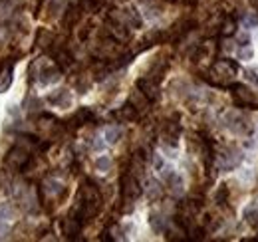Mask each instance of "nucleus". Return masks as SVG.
<instances>
[{
	"mask_svg": "<svg viewBox=\"0 0 258 242\" xmlns=\"http://www.w3.org/2000/svg\"><path fill=\"white\" fill-rule=\"evenodd\" d=\"M12 215H14V211H12V207H10L8 203L0 205V221H8Z\"/></svg>",
	"mask_w": 258,
	"mask_h": 242,
	"instance_id": "obj_13",
	"label": "nucleus"
},
{
	"mask_svg": "<svg viewBox=\"0 0 258 242\" xmlns=\"http://www.w3.org/2000/svg\"><path fill=\"white\" fill-rule=\"evenodd\" d=\"M237 56H239V60H243V62H249V60H253V58H255V50H253V46H249V44H243V46L239 48Z\"/></svg>",
	"mask_w": 258,
	"mask_h": 242,
	"instance_id": "obj_9",
	"label": "nucleus"
},
{
	"mask_svg": "<svg viewBox=\"0 0 258 242\" xmlns=\"http://www.w3.org/2000/svg\"><path fill=\"white\" fill-rule=\"evenodd\" d=\"M245 80H247L249 83H253L255 87H258V70H255V68H253V70H251V68L245 70Z\"/></svg>",
	"mask_w": 258,
	"mask_h": 242,
	"instance_id": "obj_12",
	"label": "nucleus"
},
{
	"mask_svg": "<svg viewBox=\"0 0 258 242\" xmlns=\"http://www.w3.org/2000/svg\"><path fill=\"white\" fill-rule=\"evenodd\" d=\"M36 80H38L40 83H54V81L60 80V72H58L56 66H52V64H42V66H40V74L36 76Z\"/></svg>",
	"mask_w": 258,
	"mask_h": 242,
	"instance_id": "obj_2",
	"label": "nucleus"
},
{
	"mask_svg": "<svg viewBox=\"0 0 258 242\" xmlns=\"http://www.w3.org/2000/svg\"><path fill=\"white\" fill-rule=\"evenodd\" d=\"M243 26L247 30H253V28H258V12H251L243 18Z\"/></svg>",
	"mask_w": 258,
	"mask_h": 242,
	"instance_id": "obj_11",
	"label": "nucleus"
},
{
	"mask_svg": "<svg viewBox=\"0 0 258 242\" xmlns=\"http://www.w3.org/2000/svg\"><path fill=\"white\" fill-rule=\"evenodd\" d=\"M243 217H245V221H247L249 227L258 229V205H249L245 209V215Z\"/></svg>",
	"mask_w": 258,
	"mask_h": 242,
	"instance_id": "obj_6",
	"label": "nucleus"
},
{
	"mask_svg": "<svg viewBox=\"0 0 258 242\" xmlns=\"http://www.w3.org/2000/svg\"><path fill=\"white\" fill-rule=\"evenodd\" d=\"M46 187H48L46 191H48V193H52V195L62 191V183H60V181H54V179H52V181H48V183H46Z\"/></svg>",
	"mask_w": 258,
	"mask_h": 242,
	"instance_id": "obj_14",
	"label": "nucleus"
},
{
	"mask_svg": "<svg viewBox=\"0 0 258 242\" xmlns=\"http://www.w3.org/2000/svg\"><path fill=\"white\" fill-rule=\"evenodd\" d=\"M24 161H26V151L20 149V147H14V149L8 153V157H6V163H8L10 167H18V169L24 167Z\"/></svg>",
	"mask_w": 258,
	"mask_h": 242,
	"instance_id": "obj_3",
	"label": "nucleus"
},
{
	"mask_svg": "<svg viewBox=\"0 0 258 242\" xmlns=\"http://www.w3.org/2000/svg\"><path fill=\"white\" fill-rule=\"evenodd\" d=\"M12 81H14V68L12 66H6L4 72L0 74V93L8 91L10 85H12Z\"/></svg>",
	"mask_w": 258,
	"mask_h": 242,
	"instance_id": "obj_4",
	"label": "nucleus"
},
{
	"mask_svg": "<svg viewBox=\"0 0 258 242\" xmlns=\"http://www.w3.org/2000/svg\"><path fill=\"white\" fill-rule=\"evenodd\" d=\"M94 167L98 173H108L112 169V157L110 155H100L96 161H94Z\"/></svg>",
	"mask_w": 258,
	"mask_h": 242,
	"instance_id": "obj_7",
	"label": "nucleus"
},
{
	"mask_svg": "<svg viewBox=\"0 0 258 242\" xmlns=\"http://www.w3.org/2000/svg\"><path fill=\"white\" fill-rule=\"evenodd\" d=\"M147 195H149L151 201H157V199L161 197V187H159L157 181H149V183H147Z\"/></svg>",
	"mask_w": 258,
	"mask_h": 242,
	"instance_id": "obj_10",
	"label": "nucleus"
},
{
	"mask_svg": "<svg viewBox=\"0 0 258 242\" xmlns=\"http://www.w3.org/2000/svg\"><path fill=\"white\" fill-rule=\"evenodd\" d=\"M46 101H48L50 105H54V107L68 109V107L72 105V93H70V89H66V87H62V89H54V91H50V93H48Z\"/></svg>",
	"mask_w": 258,
	"mask_h": 242,
	"instance_id": "obj_1",
	"label": "nucleus"
},
{
	"mask_svg": "<svg viewBox=\"0 0 258 242\" xmlns=\"http://www.w3.org/2000/svg\"><path fill=\"white\" fill-rule=\"evenodd\" d=\"M122 137H124V131H122V127H118V125H112V127H108V129L104 131V139H106L108 145H116Z\"/></svg>",
	"mask_w": 258,
	"mask_h": 242,
	"instance_id": "obj_5",
	"label": "nucleus"
},
{
	"mask_svg": "<svg viewBox=\"0 0 258 242\" xmlns=\"http://www.w3.org/2000/svg\"><path fill=\"white\" fill-rule=\"evenodd\" d=\"M149 225H151L153 233H157V235H161L163 229H165V221H163V217L157 215V213H151V215H149Z\"/></svg>",
	"mask_w": 258,
	"mask_h": 242,
	"instance_id": "obj_8",
	"label": "nucleus"
}]
</instances>
